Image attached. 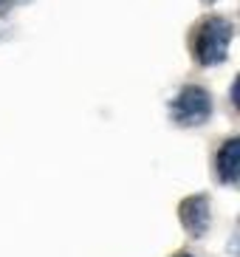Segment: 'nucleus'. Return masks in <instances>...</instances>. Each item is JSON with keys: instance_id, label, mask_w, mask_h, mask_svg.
<instances>
[{"instance_id": "f03ea898", "label": "nucleus", "mask_w": 240, "mask_h": 257, "mask_svg": "<svg viewBox=\"0 0 240 257\" xmlns=\"http://www.w3.org/2000/svg\"><path fill=\"white\" fill-rule=\"evenodd\" d=\"M170 116L181 127H198L212 116V96L198 85H187L170 105Z\"/></svg>"}, {"instance_id": "20e7f679", "label": "nucleus", "mask_w": 240, "mask_h": 257, "mask_svg": "<svg viewBox=\"0 0 240 257\" xmlns=\"http://www.w3.org/2000/svg\"><path fill=\"white\" fill-rule=\"evenodd\" d=\"M218 175L223 184H234L240 175V139H229L218 153Z\"/></svg>"}, {"instance_id": "423d86ee", "label": "nucleus", "mask_w": 240, "mask_h": 257, "mask_svg": "<svg viewBox=\"0 0 240 257\" xmlns=\"http://www.w3.org/2000/svg\"><path fill=\"white\" fill-rule=\"evenodd\" d=\"M178 257H192V254H178Z\"/></svg>"}, {"instance_id": "7ed1b4c3", "label": "nucleus", "mask_w": 240, "mask_h": 257, "mask_svg": "<svg viewBox=\"0 0 240 257\" xmlns=\"http://www.w3.org/2000/svg\"><path fill=\"white\" fill-rule=\"evenodd\" d=\"M178 215H181V223H184V229H187L192 237H203V234H206V229H209V218H212L209 198H206V195H192V198H187V201L181 204Z\"/></svg>"}, {"instance_id": "39448f33", "label": "nucleus", "mask_w": 240, "mask_h": 257, "mask_svg": "<svg viewBox=\"0 0 240 257\" xmlns=\"http://www.w3.org/2000/svg\"><path fill=\"white\" fill-rule=\"evenodd\" d=\"M9 6H12V0H0V15H3V12H6Z\"/></svg>"}, {"instance_id": "f257e3e1", "label": "nucleus", "mask_w": 240, "mask_h": 257, "mask_svg": "<svg viewBox=\"0 0 240 257\" xmlns=\"http://www.w3.org/2000/svg\"><path fill=\"white\" fill-rule=\"evenodd\" d=\"M232 43V23L223 17H206L195 34V54L201 65H218L229 54Z\"/></svg>"}]
</instances>
